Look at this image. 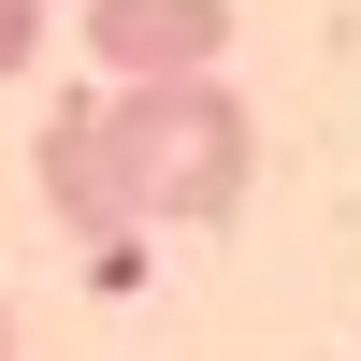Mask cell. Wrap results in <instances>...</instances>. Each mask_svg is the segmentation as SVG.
Masks as SVG:
<instances>
[{
    "instance_id": "cell-1",
    "label": "cell",
    "mask_w": 361,
    "mask_h": 361,
    "mask_svg": "<svg viewBox=\"0 0 361 361\" xmlns=\"http://www.w3.org/2000/svg\"><path fill=\"white\" fill-rule=\"evenodd\" d=\"M102 159H116V202L130 231H217L260 173V130L217 73H145L102 102Z\"/></svg>"
},
{
    "instance_id": "cell-2",
    "label": "cell",
    "mask_w": 361,
    "mask_h": 361,
    "mask_svg": "<svg viewBox=\"0 0 361 361\" xmlns=\"http://www.w3.org/2000/svg\"><path fill=\"white\" fill-rule=\"evenodd\" d=\"M29 173H44V202H58V231H73L102 275H130V202H116V159H102V102H58L44 116V145H29Z\"/></svg>"
},
{
    "instance_id": "cell-3",
    "label": "cell",
    "mask_w": 361,
    "mask_h": 361,
    "mask_svg": "<svg viewBox=\"0 0 361 361\" xmlns=\"http://www.w3.org/2000/svg\"><path fill=\"white\" fill-rule=\"evenodd\" d=\"M217 44H231V0H87V58H102L116 87L217 73Z\"/></svg>"
},
{
    "instance_id": "cell-4",
    "label": "cell",
    "mask_w": 361,
    "mask_h": 361,
    "mask_svg": "<svg viewBox=\"0 0 361 361\" xmlns=\"http://www.w3.org/2000/svg\"><path fill=\"white\" fill-rule=\"evenodd\" d=\"M29 58H44V0H0V87H15Z\"/></svg>"
},
{
    "instance_id": "cell-5",
    "label": "cell",
    "mask_w": 361,
    "mask_h": 361,
    "mask_svg": "<svg viewBox=\"0 0 361 361\" xmlns=\"http://www.w3.org/2000/svg\"><path fill=\"white\" fill-rule=\"evenodd\" d=\"M0 361H15V304H0Z\"/></svg>"
}]
</instances>
